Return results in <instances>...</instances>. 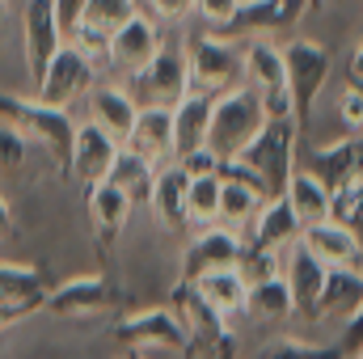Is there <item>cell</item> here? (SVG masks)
<instances>
[{
	"instance_id": "1",
	"label": "cell",
	"mask_w": 363,
	"mask_h": 359,
	"mask_svg": "<svg viewBox=\"0 0 363 359\" xmlns=\"http://www.w3.org/2000/svg\"><path fill=\"white\" fill-rule=\"evenodd\" d=\"M0 123L21 131L30 144H43L51 153V161L68 174L72 140H77V123H72L68 110H55V106H43L38 97H17V93L0 89Z\"/></svg>"
},
{
	"instance_id": "2",
	"label": "cell",
	"mask_w": 363,
	"mask_h": 359,
	"mask_svg": "<svg viewBox=\"0 0 363 359\" xmlns=\"http://www.w3.org/2000/svg\"><path fill=\"white\" fill-rule=\"evenodd\" d=\"M296 140H300V123L287 114V118H267V127L233 157L241 161L250 174H258L267 199L287 194V182L296 174Z\"/></svg>"
},
{
	"instance_id": "3",
	"label": "cell",
	"mask_w": 363,
	"mask_h": 359,
	"mask_svg": "<svg viewBox=\"0 0 363 359\" xmlns=\"http://www.w3.org/2000/svg\"><path fill=\"white\" fill-rule=\"evenodd\" d=\"M169 309L186 330V355L190 359H233V334L228 317L216 313L190 279H178L169 287Z\"/></svg>"
},
{
	"instance_id": "4",
	"label": "cell",
	"mask_w": 363,
	"mask_h": 359,
	"mask_svg": "<svg viewBox=\"0 0 363 359\" xmlns=\"http://www.w3.org/2000/svg\"><path fill=\"white\" fill-rule=\"evenodd\" d=\"M262 127H267L262 93L254 89V85H241V89L216 97V106H211V127H207V148H211L220 161H233Z\"/></svg>"
},
{
	"instance_id": "5",
	"label": "cell",
	"mask_w": 363,
	"mask_h": 359,
	"mask_svg": "<svg viewBox=\"0 0 363 359\" xmlns=\"http://www.w3.org/2000/svg\"><path fill=\"white\" fill-rule=\"evenodd\" d=\"M186 68H190V89L207 97H224L245 85V51H237L224 34L186 38Z\"/></svg>"
},
{
	"instance_id": "6",
	"label": "cell",
	"mask_w": 363,
	"mask_h": 359,
	"mask_svg": "<svg viewBox=\"0 0 363 359\" xmlns=\"http://www.w3.org/2000/svg\"><path fill=\"white\" fill-rule=\"evenodd\" d=\"M283 72H287V93H291V110H296V123L300 131L308 127L313 118V106L330 81V51L313 38H291L283 47Z\"/></svg>"
},
{
	"instance_id": "7",
	"label": "cell",
	"mask_w": 363,
	"mask_h": 359,
	"mask_svg": "<svg viewBox=\"0 0 363 359\" xmlns=\"http://www.w3.org/2000/svg\"><path fill=\"white\" fill-rule=\"evenodd\" d=\"M127 89L131 97L140 101V106H165V110H174L182 97L190 93V68H186V43L182 47H165L161 43V51L140 68V72H131L127 77Z\"/></svg>"
},
{
	"instance_id": "8",
	"label": "cell",
	"mask_w": 363,
	"mask_h": 359,
	"mask_svg": "<svg viewBox=\"0 0 363 359\" xmlns=\"http://www.w3.org/2000/svg\"><path fill=\"white\" fill-rule=\"evenodd\" d=\"M97 60H89L77 43H64L55 51V60L47 64L43 81L34 85V97L43 106H55V110H72L81 97H89V89L97 85Z\"/></svg>"
},
{
	"instance_id": "9",
	"label": "cell",
	"mask_w": 363,
	"mask_h": 359,
	"mask_svg": "<svg viewBox=\"0 0 363 359\" xmlns=\"http://www.w3.org/2000/svg\"><path fill=\"white\" fill-rule=\"evenodd\" d=\"M68 43L60 17H55V0H26L21 9V51H26V72L38 85L47 64L55 60V51Z\"/></svg>"
},
{
	"instance_id": "10",
	"label": "cell",
	"mask_w": 363,
	"mask_h": 359,
	"mask_svg": "<svg viewBox=\"0 0 363 359\" xmlns=\"http://www.w3.org/2000/svg\"><path fill=\"white\" fill-rule=\"evenodd\" d=\"M245 85L262 93V106H267V118H296L291 110V93H287V72H283V51L267 43V38H254L245 47Z\"/></svg>"
},
{
	"instance_id": "11",
	"label": "cell",
	"mask_w": 363,
	"mask_h": 359,
	"mask_svg": "<svg viewBox=\"0 0 363 359\" xmlns=\"http://www.w3.org/2000/svg\"><path fill=\"white\" fill-rule=\"evenodd\" d=\"M300 245L321 263L325 270H363V241L351 224H342L338 216L317 220L308 228H300Z\"/></svg>"
},
{
	"instance_id": "12",
	"label": "cell",
	"mask_w": 363,
	"mask_h": 359,
	"mask_svg": "<svg viewBox=\"0 0 363 359\" xmlns=\"http://www.w3.org/2000/svg\"><path fill=\"white\" fill-rule=\"evenodd\" d=\"M114 338L131 351H178V355H186V330L174 317V309L131 313L114 326Z\"/></svg>"
},
{
	"instance_id": "13",
	"label": "cell",
	"mask_w": 363,
	"mask_h": 359,
	"mask_svg": "<svg viewBox=\"0 0 363 359\" xmlns=\"http://www.w3.org/2000/svg\"><path fill=\"white\" fill-rule=\"evenodd\" d=\"M241 250H245V237L224 228V224H211V228H199L194 241L186 245L182 254V279H203L207 270H224L241 263Z\"/></svg>"
},
{
	"instance_id": "14",
	"label": "cell",
	"mask_w": 363,
	"mask_h": 359,
	"mask_svg": "<svg viewBox=\"0 0 363 359\" xmlns=\"http://www.w3.org/2000/svg\"><path fill=\"white\" fill-rule=\"evenodd\" d=\"M114 304H118V296H114V287L101 275L68 279L55 292H47V300H43V309L51 317H81V321L85 317H101V313H114Z\"/></svg>"
},
{
	"instance_id": "15",
	"label": "cell",
	"mask_w": 363,
	"mask_h": 359,
	"mask_svg": "<svg viewBox=\"0 0 363 359\" xmlns=\"http://www.w3.org/2000/svg\"><path fill=\"white\" fill-rule=\"evenodd\" d=\"M157 51H161V26H157V17L135 13L123 30L110 34V55H106V64L118 68L123 77H131V72H140Z\"/></svg>"
},
{
	"instance_id": "16",
	"label": "cell",
	"mask_w": 363,
	"mask_h": 359,
	"mask_svg": "<svg viewBox=\"0 0 363 359\" xmlns=\"http://www.w3.org/2000/svg\"><path fill=\"white\" fill-rule=\"evenodd\" d=\"M85 101H89V123L101 127L123 148L131 127H135V118H140V101L131 97V89L127 85H93Z\"/></svg>"
},
{
	"instance_id": "17",
	"label": "cell",
	"mask_w": 363,
	"mask_h": 359,
	"mask_svg": "<svg viewBox=\"0 0 363 359\" xmlns=\"http://www.w3.org/2000/svg\"><path fill=\"white\" fill-rule=\"evenodd\" d=\"M123 148L140 153L157 170L169 165L178 157L174 153V110H165V106H140V118H135V127H131V136H127Z\"/></svg>"
},
{
	"instance_id": "18",
	"label": "cell",
	"mask_w": 363,
	"mask_h": 359,
	"mask_svg": "<svg viewBox=\"0 0 363 359\" xmlns=\"http://www.w3.org/2000/svg\"><path fill=\"white\" fill-rule=\"evenodd\" d=\"M325 275H330V270L321 267L300 241L287 250V258H283V279H287V287H291V300H296V317H300V321H317V300H321Z\"/></svg>"
},
{
	"instance_id": "19",
	"label": "cell",
	"mask_w": 363,
	"mask_h": 359,
	"mask_svg": "<svg viewBox=\"0 0 363 359\" xmlns=\"http://www.w3.org/2000/svg\"><path fill=\"white\" fill-rule=\"evenodd\" d=\"M131 207H135V199L123 186H114L110 178H101L89 186V220H93V233H97V245L101 250H110L118 241V233L131 220Z\"/></svg>"
},
{
	"instance_id": "20",
	"label": "cell",
	"mask_w": 363,
	"mask_h": 359,
	"mask_svg": "<svg viewBox=\"0 0 363 359\" xmlns=\"http://www.w3.org/2000/svg\"><path fill=\"white\" fill-rule=\"evenodd\" d=\"M114 153H118V144L101 131V127H93L89 118L77 127V140H72V161H68V174L77 182H101L110 174V165H114Z\"/></svg>"
},
{
	"instance_id": "21",
	"label": "cell",
	"mask_w": 363,
	"mask_h": 359,
	"mask_svg": "<svg viewBox=\"0 0 363 359\" xmlns=\"http://www.w3.org/2000/svg\"><path fill=\"white\" fill-rule=\"evenodd\" d=\"M245 241H254V245H262V250H271V254H283V258H287V250L300 241V220H296L287 194L267 199V207L258 211V220H254V228H250Z\"/></svg>"
},
{
	"instance_id": "22",
	"label": "cell",
	"mask_w": 363,
	"mask_h": 359,
	"mask_svg": "<svg viewBox=\"0 0 363 359\" xmlns=\"http://www.w3.org/2000/svg\"><path fill=\"white\" fill-rule=\"evenodd\" d=\"M313 4L308 0H254V4H241L237 21L228 26V34H271V30H291Z\"/></svg>"
},
{
	"instance_id": "23",
	"label": "cell",
	"mask_w": 363,
	"mask_h": 359,
	"mask_svg": "<svg viewBox=\"0 0 363 359\" xmlns=\"http://www.w3.org/2000/svg\"><path fill=\"white\" fill-rule=\"evenodd\" d=\"M186 186H190L186 170H182L178 161H169V165L157 170L152 190H148V203H152L157 220H161L169 233H182V228H186Z\"/></svg>"
},
{
	"instance_id": "24",
	"label": "cell",
	"mask_w": 363,
	"mask_h": 359,
	"mask_svg": "<svg viewBox=\"0 0 363 359\" xmlns=\"http://www.w3.org/2000/svg\"><path fill=\"white\" fill-rule=\"evenodd\" d=\"M211 106H216V97H207V93H199V89H190L178 106H174V153H178V157H186V153H194V148L207 144ZM178 157H174V161H178Z\"/></svg>"
},
{
	"instance_id": "25",
	"label": "cell",
	"mask_w": 363,
	"mask_h": 359,
	"mask_svg": "<svg viewBox=\"0 0 363 359\" xmlns=\"http://www.w3.org/2000/svg\"><path fill=\"white\" fill-rule=\"evenodd\" d=\"M267 207V190L241 178H220V224L233 233L254 228L258 211Z\"/></svg>"
},
{
	"instance_id": "26",
	"label": "cell",
	"mask_w": 363,
	"mask_h": 359,
	"mask_svg": "<svg viewBox=\"0 0 363 359\" xmlns=\"http://www.w3.org/2000/svg\"><path fill=\"white\" fill-rule=\"evenodd\" d=\"M287 203H291L300 228L334 216V190L317 178V174H308V170H296L291 174V182H287Z\"/></svg>"
},
{
	"instance_id": "27",
	"label": "cell",
	"mask_w": 363,
	"mask_h": 359,
	"mask_svg": "<svg viewBox=\"0 0 363 359\" xmlns=\"http://www.w3.org/2000/svg\"><path fill=\"white\" fill-rule=\"evenodd\" d=\"M363 304V270H330L321 300H317V321H347Z\"/></svg>"
},
{
	"instance_id": "28",
	"label": "cell",
	"mask_w": 363,
	"mask_h": 359,
	"mask_svg": "<svg viewBox=\"0 0 363 359\" xmlns=\"http://www.w3.org/2000/svg\"><path fill=\"white\" fill-rule=\"evenodd\" d=\"M194 287H199V296H203V300H207L216 313H224V317H237V313H245L250 287H245V279H241V270H237V267L207 270L203 279H194Z\"/></svg>"
},
{
	"instance_id": "29",
	"label": "cell",
	"mask_w": 363,
	"mask_h": 359,
	"mask_svg": "<svg viewBox=\"0 0 363 359\" xmlns=\"http://www.w3.org/2000/svg\"><path fill=\"white\" fill-rule=\"evenodd\" d=\"M245 313L258 317V321H287V317H296V300H291L287 279L274 275L267 283H254L250 287V300H245Z\"/></svg>"
},
{
	"instance_id": "30",
	"label": "cell",
	"mask_w": 363,
	"mask_h": 359,
	"mask_svg": "<svg viewBox=\"0 0 363 359\" xmlns=\"http://www.w3.org/2000/svg\"><path fill=\"white\" fill-rule=\"evenodd\" d=\"M186 224H194V228L220 224V174L190 178V186H186Z\"/></svg>"
},
{
	"instance_id": "31",
	"label": "cell",
	"mask_w": 363,
	"mask_h": 359,
	"mask_svg": "<svg viewBox=\"0 0 363 359\" xmlns=\"http://www.w3.org/2000/svg\"><path fill=\"white\" fill-rule=\"evenodd\" d=\"M135 13H140V0H89V4H85V17H81L77 30H89V34L110 38V34L123 30ZM77 30H72V34H77ZM72 34H68V38H72Z\"/></svg>"
},
{
	"instance_id": "32",
	"label": "cell",
	"mask_w": 363,
	"mask_h": 359,
	"mask_svg": "<svg viewBox=\"0 0 363 359\" xmlns=\"http://www.w3.org/2000/svg\"><path fill=\"white\" fill-rule=\"evenodd\" d=\"M0 300H30L43 304L47 300V279L43 270L30 263H0Z\"/></svg>"
},
{
	"instance_id": "33",
	"label": "cell",
	"mask_w": 363,
	"mask_h": 359,
	"mask_svg": "<svg viewBox=\"0 0 363 359\" xmlns=\"http://www.w3.org/2000/svg\"><path fill=\"white\" fill-rule=\"evenodd\" d=\"M106 178L114 182V186H123L131 199H148V190H152V178H157V165L152 161H144L140 153H131V148H118L114 153V165H110V174Z\"/></svg>"
},
{
	"instance_id": "34",
	"label": "cell",
	"mask_w": 363,
	"mask_h": 359,
	"mask_svg": "<svg viewBox=\"0 0 363 359\" xmlns=\"http://www.w3.org/2000/svg\"><path fill=\"white\" fill-rule=\"evenodd\" d=\"M334 216L351 224L355 233H363V161L334 186Z\"/></svg>"
},
{
	"instance_id": "35",
	"label": "cell",
	"mask_w": 363,
	"mask_h": 359,
	"mask_svg": "<svg viewBox=\"0 0 363 359\" xmlns=\"http://www.w3.org/2000/svg\"><path fill=\"white\" fill-rule=\"evenodd\" d=\"M237 270H241L245 287H254V283H267V279H274V275H283V254H271V250H262V245L245 241Z\"/></svg>"
},
{
	"instance_id": "36",
	"label": "cell",
	"mask_w": 363,
	"mask_h": 359,
	"mask_svg": "<svg viewBox=\"0 0 363 359\" xmlns=\"http://www.w3.org/2000/svg\"><path fill=\"white\" fill-rule=\"evenodd\" d=\"M241 4H245V0H194V13L203 17V26H207L211 34H228V26L237 21Z\"/></svg>"
},
{
	"instance_id": "37",
	"label": "cell",
	"mask_w": 363,
	"mask_h": 359,
	"mask_svg": "<svg viewBox=\"0 0 363 359\" xmlns=\"http://www.w3.org/2000/svg\"><path fill=\"white\" fill-rule=\"evenodd\" d=\"M262 359H342V351L338 347H317L308 338H283Z\"/></svg>"
},
{
	"instance_id": "38",
	"label": "cell",
	"mask_w": 363,
	"mask_h": 359,
	"mask_svg": "<svg viewBox=\"0 0 363 359\" xmlns=\"http://www.w3.org/2000/svg\"><path fill=\"white\" fill-rule=\"evenodd\" d=\"M338 118L347 123L351 136H363V81H351L338 97Z\"/></svg>"
},
{
	"instance_id": "39",
	"label": "cell",
	"mask_w": 363,
	"mask_h": 359,
	"mask_svg": "<svg viewBox=\"0 0 363 359\" xmlns=\"http://www.w3.org/2000/svg\"><path fill=\"white\" fill-rule=\"evenodd\" d=\"M26 136L21 131H13L9 123H0V174H13L21 161H26Z\"/></svg>"
},
{
	"instance_id": "40",
	"label": "cell",
	"mask_w": 363,
	"mask_h": 359,
	"mask_svg": "<svg viewBox=\"0 0 363 359\" xmlns=\"http://www.w3.org/2000/svg\"><path fill=\"white\" fill-rule=\"evenodd\" d=\"M338 351H342V359H355L363 355V304L342 321V334H338Z\"/></svg>"
},
{
	"instance_id": "41",
	"label": "cell",
	"mask_w": 363,
	"mask_h": 359,
	"mask_svg": "<svg viewBox=\"0 0 363 359\" xmlns=\"http://www.w3.org/2000/svg\"><path fill=\"white\" fill-rule=\"evenodd\" d=\"M178 165L186 170V178H203V174H220V157L203 144V148H194V153H186L178 157Z\"/></svg>"
},
{
	"instance_id": "42",
	"label": "cell",
	"mask_w": 363,
	"mask_h": 359,
	"mask_svg": "<svg viewBox=\"0 0 363 359\" xmlns=\"http://www.w3.org/2000/svg\"><path fill=\"white\" fill-rule=\"evenodd\" d=\"M43 304H30V300H0V330H9V326H17V321H26L30 313H38Z\"/></svg>"
},
{
	"instance_id": "43",
	"label": "cell",
	"mask_w": 363,
	"mask_h": 359,
	"mask_svg": "<svg viewBox=\"0 0 363 359\" xmlns=\"http://www.w3.org/2000/svg\"><path fill=\"white\" fill-rule=\"evenodd\" d=\"M148 9L161 17V21H182L194 13V0H148Z\"/></svg>"
},
{
	"instance_id": "44",
	"label": "cell",
	"mask_w": 363,
	"mask_h": 359,
	"mask_svg": "<svg viewBox=\"0 0 363 359\" xmlns=\"http://www.w3.org/2000/svg\"><path fill=\"white\" fill-rule=\"evenodd\" d=\"M85 4H89V0H55V17H60L64 34H72V30L81 26V17H85Z\"/></svg>"
},
{
	"instance_id": "45",
	"label": "cell",
	"mask_w": 363,
	"mask_h": 359,
	"mask_svg": "<svg viewBox=\"0 0 363 359\" xmlns=\"http://www.w3.org/2000/svg\"><path fill=\"white\" fill-rule=\"evenodd\" d=\"M13 233V211H9V203H4V194H0V241Z\"/></svg>"
},
{
	"instance_id": "46",
	"label": "cell",
	"mask_w": 363,
	"mask_h": 359,
	"mask_svg": "<svg viewBox=\"0 0 363 359\" xmlns=\"http://www.w3.org/2000/svg\"><path fill=\"white\" fill-rule=\"evenodd\" d=\"M351 77H355V81H363V43L355 47V60H351Z\"/></svg>"
},
{
	"instance_id": "47",
	"label": "cell",
	"mask_w": 363,
	"mask_h": 359,
	"mask_svg": "<svg viewBox=\"0 0 363 359\" xmlns=\"http://www.w3.org/2000/svg\"><path fill=\"white\" fill-rule=\"evenodd\" d=\"M4 17H9V0H0V26H4Z\"/></svg>"
},
{
	"instance_id": "48",
	"label": "cell",
	"mask_w": 363,
	"mask_h": 359,
	"mask_svg": "<svg viewBox=\"0 0 363 359\" xmlns=\"http://www.w3.org/2000/svg\"><path fill=\"white\" fill-rule=\"evenodd\" d=\"M308 4H313V9H317V4H321V0H308Z\"/></svg>"
},
{
	"instance_id": "49",
	"label": "cell",
	"mask_w": 363,
	"mask_h": 359,
	"mask_svg": "<svg viewBox=\"0 0 363 359\" xmlns=\"http://www.w3.org/2000/svg\"><path fill=\"white\" fill-rule=\"evenodd\" d=\"M118 359H131V355H118Z\"/></svg>"
},
{
	"instance_id": "50",
	"label": "cell",
	"mask_w": 363,
	"mask_h": 359,
	"mask_svg": "<svg viewBox=\"0 0 363 359\" xmlns=\"http://www.w3.org/2000/svg\"><path fill=\"white\" fill-rule=\"evenodd\" d=\"M131 359H144V355H131Z\"/></svg>"
},
{
	"instance_id": "51",
	"label": "cell",
	"mask_w": 363,
	"mask_h": 359,
	"mask_svg": "<svg viewBox=\"0 0 363 359\" xmlns=\"http://www.w3.org/2000/svg\"><path fill=\"white\" fill-rule=\"evenodd\" d=\"M245 4H254V0H245Z\"/></svg>"
},
{
	"instance_id": "52",
	"label": "cell",
	"mask_w": 363,
	"mask_h": 359,
	"mask_svg": "<svg viewBox=\"0 0 363 359\" xmlns=\"http://www.w3.org/2000/svg\"><path fill=\"white\" fill-rule=\"evenodd\" d=\"M355 359H363V355H355Z\"/></svg>"
}]
</instances>
